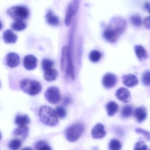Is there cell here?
Returning <instances> with one entry per match:
<instances>
[{
    "instance_id": "1",
    "label": "cell",
    "mask_w": 150,
    "mask_h": 150,
    "mask_svg": "<svg viewBox=\"0 0 150 150\" xmlns=\"http://www.w3.org/2000/svg\"><path fill=\"white\" fill-rule=\"evenodd\" d=\"M127 27L126 21L119 18H114L103 31V35L107 42L115 43L125 31Z\"/></svg>"
},
{
    "instance_id": "2",
    "label": "cell",
    "mask_w": 150,
    "mask_h": 150,
    "mask_svg": "<svg viewBox=\"0 0 150 150\" xmlns=\"http://www.w3.org/2000/svg\"><path fill=\"white\" fill-rule=\"evenodd\" d=\"M39 115L42 122L48 126H55L58 122V118L56 111L49 106L41 107L39 110Z\"/></svg>"
},
{
    "instance_id": "3",
    "label": "cell",
    "mask_w": 150,
    "mask_h": 150,
    "mask_svg": "<svg viewBox=\"0 0 150 150\" xmlns=\"http://www.w3.org/2000/svg\"><path fill=\"white\" fill-rule=\"evenodd\" d=\"M21 89L28 94L35 96L42 90L41 84L37 81L28 79H24L20 82Z\"/></svg>"
},
{
    "instance_id": "4",
    "label": "cell",
    "mask_w": 150,
    "mask_h": 150,
    "mask_svg": "<svg viewBox=\"0 0 150 150\" xmlns=\"http://www.w3.org/2000/svg\"><path fill=\"white\" fill-rule=\"evenodd\" d=\"M84 129V125L81 123L72 125L66 130V137L70 142H75L81 137Z\"/></svg>"
},
{
    "instance_id": "5",
    "label": "cell",
    "mask_w": 150,
    "mask_h": 150,
    "mask_svg": "<svg viewBox=\"0 0 150 150\" xmlns=\"http://www.w3.org/2000/svg\"><path fill=\"white\" fill-rule=\"evenodd\" d=\"M8 14L15 21H23L27 19L29 14V11L26 7L16 6L11 7L7 10Z\"/></svg>"
},
{
    "instance_id": "6",
    "label": "cell",
    "mask_w": 150,
    "mask_h": 150,
    "mask_svg": "<svg viewBox=\"0 0 150 150\" xmlns=\"http://www.w3.org/2000/svg\"><path fill=\"white\" fill-rule=\"evenodd\" d=\"M45 97L50 103L57 104L61 100V95L57 87L50 86L47 88L45 93Z\"/></svg>"
},
{
    "instance_id": "7",
    "label": "cell",
    "mask_w": 150,
    "mask_h": 150,
    "mask_svg": "<svg viewBox=\"0 0 150 150\" xmlns=\"http://www.w3.org/2000/svg\"><path fill=\"white\" fill-rule=\"evenodd\" d=\"M117 77L113 74L108 73L103 77L102 82L104 87L107 88H112L117 83Z\"/></svg>"
},
{
    "instance_id": "8",
    "label": "cell",
    "mask_w": 150,
    "mask_h": 150,
    "mask_svg": "<svg viewBox=\"0 0 150 150\" xmlns=\"http://www.w3.org/2000/svg\"><path fill=\"white\" fill-rule=\"evenodd\" d=\"M117 98L123 103H128L130 100L131 95L129 91L125 88H118L115 93Z\"/></svg>"
},
{
    "instance_id": "9",
    "label": "cell",
    "mask_w": 150,
    "mask_h": 150,
    "mask_svg": "<svg viewBox=\"0 0 150 150\" xmlns=\"http://www.w3.org/2000/svg\"><path fill=\"white\" fill-rule=\"evenodd\" d=\"M37 59L34 55H28L23 59V65L28 70L35 69L37 67Z\"/></svg>"
},
{
    "instance_id": "10",
    "label": "cell",
    "mask_w": 150,
    "mask_h": 150,
    "mask_svg": "<svg viewBox=\"0 0 150 150\" xmlns=\"http://www.w3.org/2000/svg\"><path fill=\"white\" fill-rule=\"evenodd\" d=\"M106 134L104 126L101 123L96 125L91 131V135L94 139L103 138L105 137Z\"/></svg>"
},
{
    "instance_id": "11",
    "label": "cell",
    "mask_w": 150,
    "mask_h": 150,
    "mask_svg": "<svg viewBox=\"0 0 150 150\" xmlns=\"http://www.w3.org/2000/svg\"><path fill=\"white\" fill-rule=\"evenodd\" d=\"M7 64L11 67H15L19 65L20 59L19 55L15 52H9L6 58Z\"/></svg>"
},
{
    "instance_id": "12",
    "label": "cell",
    "mask_w": 150,
    "mask_h": 150,
    "mask_svg": "<svg viewBox=\"0 0 150 150\" xmlns=\"http://www.w3.org/2000/svg\"><path fill=\"white\" fill-rule=\"evenodd\" d=\"M123 83L128 87H133L138 83V79L136 75L129 74L122 77Z\"/></svg>"
},
{
    "instance_id": "13",
    "label": "cell",
    "mask_w": 150,
    "mask_h": 150,
    "mask_svg": "<svg viewBox=\"0 0 150 150\" xmlns=\"http://www.w3.org/2000/svg\"><path fill=\"white\" fill-rule=\"evenodd\" d=\"M134 116L138 122L140 123L146 118L147 113L144 107H138L134 111Z\"/></svg>"
},
{
    "instance_id": "14",
    "label": "cell",
    "mask_w": 150,
    "mask_h": 150,
    "mask_svg": "<svg viewBox=\"0 0 150 150\" xmlns=\"http://www.w3.org/2000/svg\"><path fill=\"white\" fill-rule=\"evenodd\" d=\"M3 39L6 43H15L17 41V36L11 29H8L3 33Z\"/></svg>"
},
{
    "instance_id": "15",
    "label": "cell",
    "mask_w": 150,
    "mask_h": 150,
    "mask_svg": "<svg viewBox=\"0 0 150 150\" xmlns=\"http://www.w3.org/2000/svg\"><path fill=\"white\" fill-rule=\"evenodd\" d=\"M13 134L15 137H21L25 139L29 134V128L27 126H19L14 130Z\"/></svg>"
},
{
    "instance_id": "16",
    "label": "cell",
    "mask_w": 150,
    "mask_h": 150,
    "mask_svg": "<svg viewBox=\"0 0 150 150\" xmlns=\"http://www.w3.org/2000/svg\"><path fill=\"white\" fill-rule=\"evenodd\" d=\"M134 50L139 61H143L147 58V52L143 46L140 45H136L134 47Z\"/></svg>"
},
{
    "instance_id": "17",
    "label": "cell",
    "mask_w": 150,
    "mask_h": 150,
    "mask_svg": "<svg viewBox=\"0 0 150 150\" xmlns=\"http://www.w3.org/2000/svg\"><path fill=\"white\" fill-rule=\"evenodd\" d=\"M46 22L52 26H58L59 24V20L58 17L55 15L52 11H49L45 16Z\"/></svg>"
},
{
    "instance_id": "18",
    "label": "cell",
    "mask_w": 150,
    "mask_h": 150,
    "mask_svg": "<svg viewBox=\"0 0 150 150\" xmlns=\"http://www.w3.org/2000/svg\"><path fill=\"white\" fill-rule=\"evenodd\" d=\"M70 49L67 48V72L68 75H70L72 79L74 78V67L73 65L72 60L70 54Z\"/></svg>"
},
{
    "instance_id": "19",
    "label": "cell",
    "mask_w": 150,
    "mask_h": 150,
    "mask_svg": "<svg viewBox=\"0 0 150 150\" xmlns=\"http://www.w3.org/2000/svg\"><path fill=\"white\" fill-rule=\"evenodd\" d=\"M30 122V119L27 115H17L15 119V123L16 125L21 126H27Z\"/></svg>"
},
{
    "instance_id": "20",
    "label": "cell",
    "mask_w": 150,
    "mask_h": 150,
    "mask_svg": "<svg viewBox=\"0 0 150 150\" xmlns=\"http://www.w3.org/2000/svg\"><path fill=\"white\" fill-rule=\"evenodd\" d=\"M58 72L57 70L53 68H51L45 71V79L48 81H53L57 78Z\"/></svg>"
},
{
    "instance_id": "21",
    "label": "cell",
    "mask_w": 150,
    "mask_h": 150,
    "mask_svg": "<svg viewBox=\"0 0 150 150\" xmlns=\"http://www.w3.org/2000/svg\"><path fill=\"white\" fill-rule=\"evenodd\" d=\"M107 114L109 116H113L118 110V106L117 103L114 101H110L106 106Z\"/></svg>"
},
{
    "instance_id": "22",
    "label": "cell",
    "mask_w": 150,
    "mask_h": 150,
    "mask_svg": "<svg viewBox=\"0 0 150 150\" xmlns=\"http://www.w3.org/2000/svg\"><path fill=\"white\" fill-rule=\"evenodd\" d=\"M75 6H74L73 4H70L68 6L65 19V23L66 26H68L70 24L72 16L75 13L77 10L76 7H74Z\"/></svg>"
},
{
    "instance_id": "23",
    "label": "cell",
    "mask_w": 150,
    "mask_h": 150,
    "mask_svg": "<svg viewBox=\"0 0 150 150\" xmlns=\"http://www.w3.org/2000/svg\"><path fill=\"white\" fill-rule=\"evenodd\" d=\"M11 27L14 30L20 31L26 28L27 24L23 21H15L11 24Z\"/></svg>"
},
{
    "instance_id": "24",
    "label": "cell",
    "mask_w": 150,
    "mask_h": 150,
    "mask_svg": "<svg viewBox=\"0 0 150 150\" xmlns=\"http://www.w3.org/2000/svg\"><path fill=\"white\" fill-rule=\"evenodd\" d=\"M133 113V108L130 105H126L123 107L121 111V115L123 118H129Z\"/></svg>"
},
{
    "instance_id": "25",
    "label": "cell",
    "mask_w": 150,
    "mask_h": 150,
    "mask_svg": "<svg viewBox=\"0 0 150 150\" xmlns=\"http://www.w3.org/2000/svg\"><path fill=\"white\" fill-rule=\"evenodd\" d=\"M22 143L21 140L19 139H12L8 144V148L11 150H18L21 146Z\"/></svg>"
},
{
    "instance_id": "26",
    "label": "cell",
    "mask_w": 150,
    "mask_h": 150,
    "mask_svg": "<svg viewBox=\"0 0 150 150\" xmlns=\"http://www.w3.org/2000/svg\"><path fill=\"white\" fill-rule=\"evenodd\" d=\"M130 22L133 26L138 28L142 24V18L139 15H134L130 18Z\"/></svg>"
},
{
    "instance_id": "27",
    "label": "cell",
    "mask_w": 150,
    "mask_h": 150,
    "mask_svg": "<svg viewBox=\"0 0 150 150\" xmlns=\"http://www.w3.org/2000/svg\"><path fill=\"white\" fill-rule=\"evenodd\" d=\"M109 147L110 150H121L122 146L119 140L113 139L110 142Z\"/></svg>"
},
{
    "instance_id": "28",
    "label": "cell",
    "mask_w": 150,
    "mask_h": 150,
    "mask_svg": "<svg viewBox=\"0 0 150 150\" xmlns=\"http://www.w3.org/2000/svg\"><path fill=\"white\" fill-rule=\"evenodd\" d=\"M101 54L97 50H93L89 54V58L90 61L93 63H96L100 60Z\"/></svg>"
},
{
    "instance_id": "29",
    "label": "cell",
    "mask_w": 150,
    "mask_h": 150,
    "mask_svg": "<svg viewBox=\"0 0 150 150\" xmlns=\"http://www.w3.org/2000/svg\"><path fill=\"white\" fill-rule=\"evenodd\" d=\"M53 61L48 59H44L42 61V67L43 70L45 71L52 68L53 65Z\"/></svg>"
},
{
    "instance_id": "30",
    "label": "cell",
    "mask_w": 150,
    "mask_h": 150,
    "mask_svg": "<svg viewBox=\"0 0 150 150\" xmlns=\"http://www.w3.org/2000/svg\"><path fill=\"white\" fill-rule=\"evenodd\" d=\"M36 150H52L45 142L44 141H39L36 144L35 146Z\"/></svg>"
},
{
    "instance_id": "31",
    "label": "cell",
    "mask_w": 150,
    "mask_h": 150,
    "mask_svg": "<svg viewBox=\"0 0 150 150\" xmlns=\"http://www.w3.org/2000/svg\"><path fill=\"white\" fill-rule=\"evenodd\" d=\"M142 81L144 85L146 86H150V71H147L143 73Z\"/></svg>"
},
{
    "instance_id": "32",
    "label": "cell",
    "mask_w": 150,
    "mask_h": 150,
    "mask_svg": "<svg viewBox=\"0 0 150 150\" xmlns=\"http://www.w3.org/2000/svg\"><path fill=\"white\" fill-rule=\"evenodd\" d=\"M56 114L58 117L59 118L63 119V118H65L66 116L67 112L66 111V110L64 108H63V107L61 106H57L56 108Z\"/></svg>"
},
{
    "instance_id": "33",
    "label": "cell",
    "mask_w": 150,
    "mask_h": 150,
    "mask_svg": "<svg viewBox=\"0 0 150 150\" xmlns=\"http://www.w3.org/2000/svg\"><path fill=\"white\" fill-rule=\"evenodd\" d=\"M135 132L138 134L143 135L146 140L150 141V132H149L140 128H137L135 129Z\"/></svg>"
},
{
    "instance_id": "34",
    "label": "cell",
    "mask_w": 150,
    "mask_h": 150,
    "mask_svg": "<svg viewBox=\"0 0 150 150\" xmlns=\"http://www.w3.org/2000/svg\"><path fill=\"white\" fill-rule=\"evenodd\" d=\"M147 146L144 141H139L135 144L134 150H147Z\"/></svg>"
},
{
    "instance_id": "35",
    "label": "cell",
    "mask_w": 150,
    "mask_h": 150,
    "mask_svg": "<svg viewBox=\"0 0 150 150\" xmlns=\"http://www.w3.org/2000/svg\"><path fill=\"white\" fill-rule=\"evenodd\" d=\"M143 24L146 28L150 30V16H147L144 19Z\"/></svg>"
},
{
    "instance_id": "36",
    "label": "cell",
    "mask_w": 150,
    "mask_h": 150,
    "mask_svg": "<svg viewBox=\"0 0 150 150\" xmlns=\"http://www.w3.org/2000/svg\"><path fill=\"white\" fill-rule=\"evenodd\" d=\"M21 150H33V149L30 147H26L24 148H22Z\"/></svg>"
},
{
    "instance_id": "37",
    "label": "cell",
    "mask_w": 150,
    "mask_h": 150,
    "mask_svg": "<svg viewBox=\"0 0 150 150\" xmlns=\"http://www.w3.org/2000/svg\"><path fill=\"white\" fill-rule=\"evenodd\" d=\"M147 10H148V13H149L150 14V6L149 7V8L147 9Z\"/></svg>"
},
{
    "instance_id": "38",
    "label": "cell",
    "mask_w": 150,
    "mask_h": 150,
    "mask_svg": "<svg viewBox=\"0 0 150 150\" xmlns=\"http://www.w3.org/2000/svg\"><path fill=\"white\" fill-rule=\"evenodd\" d=\"M149 150H150V149H149Z\"/></svg>"
}]
</instances>
